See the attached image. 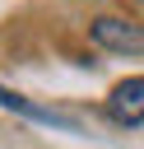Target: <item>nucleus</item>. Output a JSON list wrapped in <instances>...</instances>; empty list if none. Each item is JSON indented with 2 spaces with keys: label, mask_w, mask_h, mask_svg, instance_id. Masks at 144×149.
<instances>
[{
  "label": "nucleus",
  "mask_w": 144,
  "mask_h": 149,
  "mask_svg": "<svg viewBox=\"0 0 144 149\" xmlns=\"http://www.w3.org/2000/svg\"><path fill=\"white\" fill-rule=\"evenodd\" d=\"M0 107H19V112H33V116H42L37 107H28V102H23L19 93H9V88H0Z\"/></svg>",
  "instance_id": "nucleus-3"
},
{
  "label": "nucleus",
  "mask_w": 144,
  "mask_h": 149,
  "mask_svg": "<svg viewBox=\"0 0 144 149\" xmlns=\"http://www.w3.org/2000/svg\"><path fill=\"white\" fill-rule=\"evenodd\" d=\"M93 42L107 51H121V56H144V28L130 19H116V14L93 19Z\"/></svg>",
  "instance_id": "nucleus-1"
},
{
  "label": "nucleus",
  "mask_w": 144,
  "mask_h": 149,
  "mask_svg": "<svg viewBox=\"0 0 144 149\" xmlns=\"http://www.w3.org/2000/svg\"><path fill=\"white\" fill-rule=\"evenodd\" d=\"M107 116H111L116 126H144V74L121 79V84L107 93Z\"/></svg>",
  "instance_id": "nucleus-2"
}]
</instances>
